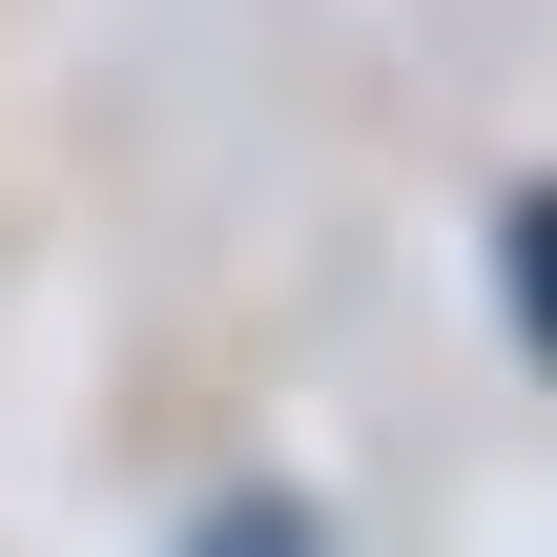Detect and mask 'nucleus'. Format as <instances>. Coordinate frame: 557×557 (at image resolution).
<instances>
[{"label": "nucleus", "mask_w": 557, "mask_h": 557, "mask_svg": "<svg viewBox=\"0 0 557 557\" xmlns=\"http://www.w3.org/2000/svg\"><path fill=\"white\" fill-rule=\"evenodd\" d=\"M517 289H537V331H557V207H517Z\"/></svg>", "instance_id": "2"}, {"label": "nucleus", "mask_w": 557, "mask_h": 557, "mask_svg": "<svg viewBox=\"0 0 557 557\" xmlns=\"http://www.w3.org/2000/svg\"><path fill=\"white\" fill-rule=\"evenodd\" d=\"M186 557H331V537H310L289 496H227V517H207V537H186Z\"/></svg>", "instance_id": "1"}]
</instances>
